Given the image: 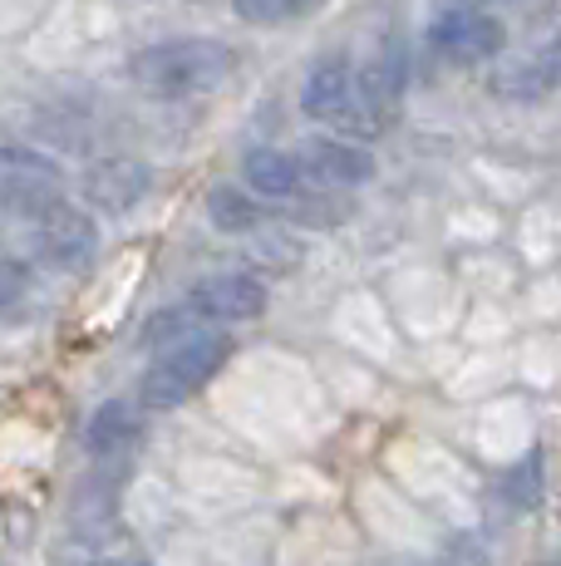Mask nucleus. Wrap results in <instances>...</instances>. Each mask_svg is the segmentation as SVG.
I'll return each mask as SVG.
<instances>
[{
  "instance_id": "obj_9",
  "label": "nucleus",
  "mask_w": 561,
  "mask_h": 566,
  "mask_svg": "<svg viewBox=\"0 0 561 566\" xmlns=\"http://www.w3.org/2000/svg\"><path fill=\"white\" fill-rule=\"evenodd\" d=\"M148 178H154L148 163L104 158V163H94V168L84 172V202H89L94 212H104V217H118V212H128V207L144 202Z\"/></svg>"
},
{
  "instance_id": "obj_5",
  "label": "nucleus",
  "mask_w": 561,
  "mask_h": 566,
  "mask_svg": "<svg viewBox=\"0 0 561 566\" xmlns=\"http://www.w3.org/2000/svg\"><path fill=\"white\" fill-rule=\"evenodd\" d=\"M30 242H35V256L50 261L60 271H84L94 261V247H99V232H94L89 212L70 202H50L30 217Z\"/></svg>"
},
{
  "instance_id": "obj_6",
  "label": "nucleus",
  "mask_w": 561,
  "mask_h": 566,
  "mask_svg": "<svg viewBox=\"0 0 561 566\" xmlns=\"http://www.w3.org/2000/svg\"><path fill=\"white\" fill-rule=\"evenodd\" d=\"M300 182L310 192H350L360 182L374 178V154L354 138H336V134H320L300 144Z\"/></svg>"
},
{
  "instance_id": "obj_4",
  "label": "nucleus",
  "mask_w": 561,
  "mask_h": 566,
  "mask_svg": "<svg viewBox=\"0 0 561 566\" xmlns=\"http://www.w3.org/2000/svg\"><path fill=\"white\" fill-rule=\"evenodd\" d=\"M64 172L45 148L30 144H0V207L20 217H35L40 207L60 202Z\"/></svg>"
},
{
  "instance_id": "obj_17",
  "label": "nucleus",
  "mask_w": 561,
  "mask_h": 566,
  "mask_svg": "<svg viewBox=\"0 0 561 566\" xmlns=\"http://www.w3.org/2000/svg\"><path fill=\"white\" fill-rule=\"evenodd\" d=\"M109 566H128V562H109Z\"/></svg>"
},
{
  "instance_id": "obj_2",
  "label": "nucleus",
  "mask_w": 561,
  "mask_h": 566,
  "mask_svg": "<svg viewBox=\"0 0 561 566\" xmlns=\"http://www.w3.org/2000/svg\"><path fill=\"white\" fill-rule=\"evenodd\" d=\"M232 340L222 331H198L188 340L168 345L144 375V409H178L182 399H192L212 375L226 365Z\"/></svg>"
},
{
  "instance_id": "obj_7",
  "label": "nucleus",
  "mask_w": 561,
  "mask_h": 566,
  "mask_svg": "<svg viewBox=\"0 0 561 566\" xmlns=\"http://www.w3.org/2000/svg\"><path fill=\"white\" fill-rule=\"evenodd\" d=\"M300 108L316 124H360V74L345 54H326L310 64L300 84Z\"/></svg>"
},
{
  "instance_id": "obj_15",
  "label": "nucleus",
  "mask_w": 561,
  "mask_h": 566,
  "mask_svg": "<svg viewBox=\"0 0 561 566\" xmlns=\"http://www.w3.org/2000/svg\"><path fill=\"white\" fill-rule=\"evenodd\" d=\"M316 0H236V15L246 25H286V20L306 15Z\"/></svg>"
},
{
  "instance_id": "obj_1",
  "label": "nucleus",
  "mask_w": 561,
  "mask_h": 566,
  "mask_svg": "<svg viewBox=\"0 0 561 566\" xmlns=\"http://www.w3.org/2000/svg\"><path fill=\"white\" fill-rule=\"evenodd\" d=\"M236 70V50L208 35H182L158 40V45L138 50L128 60V80L154 99H192V94H212L226 74Z\"/></svg>"
},
{
  "instance_id": "obj_11",
  "label": "nucleus",
  "mask_w": 561,
  "mask_h": 566,
  "mask_svg": "<svg viewBox=\"0 0 561 566\" xmlns=\"http://www.w3.org/2000/svg\"><path fill=\"white\" fill-rule=\"evenodd\" d=\"M134 439H138V419L128 405H104L89 419V429H84V443H89L94 459H114V453H124Z\"/></svg>"
},
{
  "instance_id": "obj_12",
  "label": "nucleus",
  "mask_w": 561,
  "mask_h": 566,
  "mask_svg": "<svg viewBox=\"0 0 561 566\" xmlns=\"http://www.w3.org/2000/svg\"><path fill=\"white\" fill-rule=\"evenodd\" d=\"M208 212H212V227L218 232H252V227H262V198H256L252 188H218L208 198Z\"/></svg>"
},
{
  "instance_id": "obj_16",
  "label": "nucleus",
  "mask_w": 561,
  "mask_h": 566,
  "mask_svg": "<svg viewBox=\"0 0 561 566\" xmlns=\"http://www.w3.org/2000/svg\"><path fill=\"white\" fill-rule=\"evenodd\" d=\"M547 54H552V64H557V74H561V30H557V40H552V50H547Z\"/></svg>"
},
{
  "instance_id": "obj_13",
  "label": "nucleus",
  "mask_w": 561,
  "mask_h": 566,
  "mask_svg": "<svg viewBox=\"0 0 561 566\" xmlns=\"http://www.w3.org/2000/svg\"><path fill=\"white\" fill-rule=\"evenodd\" d=\"M557 80H561V74L552 64V54H542V60H517L512 70L493 80V90L507 94V99H537V94H547Z\"/></svg>"
},
{
  "instance_id": "obj_14",
  "label": "nucleus",
  "mask_w": 561,
  "mask_h": 566,
  "mask_svg": "<svg viewBox=\"0 0 561 566\" xmlns=\"http://www.w3.org/2000/svg\"><path fill=\"white\" fill-rule=\"evenodd\" d=\"M30 291H35V271H30V261L0 256V315H15Z\"/></svg>"
},
{
  "instance_id": "obj_10",
  "label": "nucleus",
  "mask_w": 561,
  "mask_h": 566,
  "mask_svg": "<svg viewBox=\"0 0 561 566\" xmlns=\"http://www.w3.org/2000/svg\"><path fill=\"white\" fill-rule=\"evenodd\" d=\"M242 182L262 202H290L296 192H306L296 154H280V148H252V154L242 158Z\"/></svg>"
},
{
  "instance_id": "obj_3",
  "label": "nucleus",
  "mask_w": 561,
  "mask_h": 566,
  "mask_svg": "<svg viewBox=\"0 0 561 566\" xmlns=\"http://www.w3.org/2000/svg\"><path fill=\"white\" fill-rule=\"evenodd\" d=\"M424 45L444 64H488L502 54L507 30H502V20L483 6H448L428 20Z\"/></svg>"
},
{
  "instance_id": "obj_8",
  "label": "nucleus",
  "mask_w": 561,
  "mask_h": 566,
  "mask_svg": "<svg viewBox=\"0 0 561 566\" xmlns=\"http://www.w3.org/2000/svg\"><path fill=\"white\" fill-rule=\"evenodd\" d=\"M202 325H232V321H252L266 306V286L246 271H222V276H208L188 291L182 301Z\"/></svg>"
}]
</instances>
